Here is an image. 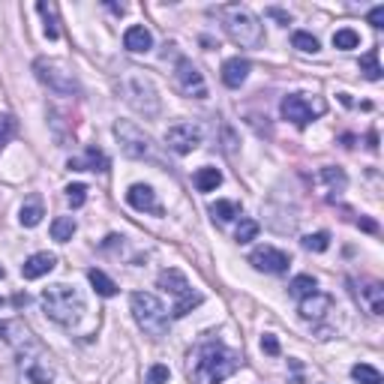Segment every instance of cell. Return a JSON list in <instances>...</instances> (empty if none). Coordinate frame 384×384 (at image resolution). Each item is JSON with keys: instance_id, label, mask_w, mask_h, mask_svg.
Returning a JSON list of instances; mask_svg holds the SVG:
<instances>
[{"instance_id": "obj_35", "label": "cell", "mask_w": 384, "mask_h": 384, "mask_svg": "<svg viewBox=\"0 0 384 384\" xmlns=\"http://www.w3.org/2000/svg\"><path fill=\"white\" fill-rule=\"evenodd\" d=\"M256 234H258V222L256 220H240L234 240H238V243H249V240H256Z\"/></svg>"}, {"instance_id": "obj_4", "label": "cell", "mask_w": 384, "mask_h": 384, "mask_svg": "<svg viewBox=\"0 0 384 384\" xmlns=\"http://www.w3.org/2000/svg\"><path fill=\"white\" fill-rule=\"evenodd\" d=\"M42 309H46V316L51 321H57V325H64V327H73L84 316V298L78 294V288L57 282L42 291Z\"/></svg>"}, {"instance_id": "obj_14", "label": "cell", "mask_w": 384, "mask_h": 384, "mask_svg": "<svg viewBox=\"0 0 384 384\" xmlns=\"http://www.w3.org/2000/svg\"><path fill=\"white\" fill-rule=\"evenodd\" d=\"M126 202L129 207H135V211H142V213H153V216H162V204H160V198H156V192L151 186H144V183H135V186H129L126 192Z\"/></svg>"}, {"instance_id": "obj_17", "label": "cell", "mask_w": 384, "mask_h": 384, "mask_svg": "<svg viewBox=\"0 0 384 384\" xmlns=\"http://www.w3.org/2000/svg\"><path fill=\"white\" fill-rule=\"evenodd\" d=\"M330 307H334V298H330V294L312 291L309 298L300 300V316L307 318V321H321L330 312Z\"/></svg>"}, {"instance_id": "obj_13", "label": "cell", "mask_w": 384, "mask_h": 384, "mask_svg": "<svg viewBox=\"0 0 384 384\" xmlns=\"http://www.w3.org/2000/svg\"><path fill=\"white\" fill-rule=\"evenodd\" d=\"M249 265L256 270H265V273H285L288 267H291V258H288V252L276 249V247H258L256 252L249 256Z\"/></svg>"}, {"instance_id": "obj_9", "label": "cell", "mask_w": 384, "mask_h": 384, "mask_svg": "<svg viewBox=\"0 0 384 384\" xmlns=\"http://www.w3.org/2000/svg\"><path fill=\"white\" fill-rule=\"evenodd\" d=\"M33 73H37V78L48 87V90H55L60 96H78V93H81V87H78V81H75V75L69 73V69L60 64V60L39 57L37 64H33Z\"/></svg>"}, {"instance_id": "obj_28", "label": "cell", "mask_w": 384, "mask_h": 384, "mask_svg": "<svg viewBox=\"0 0 384 384\" xmlns=\"http://www.w3.org/2000/svg\"><path fill=\"white\" fill-rule=\"evenodd\" d=\"M318 177L325 180V183H327V186L334 189V192H343V189L348 186V177H345V171H343V169H334V165H327V169H321V171H318Z\"/></svg>"}, {"instance_id": "obj_16", "label": "cell", "mask_w": 384, "mask_h": 384, "mask_svg": "<svg viewBox=\"0 0 384 384\" xmlns=\"http://www.w3.org/2000/svg\"><path fill=\"white\" fill-rule=\"evenodd\" d=\"M249 69H252V64L247 57H229L222 64V84L231 87V90H238V87L249 78Z\"/></svg>"}, {"instance_id": "obj_1", "label": "cell", "mask_w": 384, "mask_h": 384, "mask_svg": "<svg viewBox=\"0 0 384 384\" xmlns=\"http://www.w3.org/2000/svg\"><path fill=\"white\" fill-rule=\"evenodd\" d=\"M0 336L19 357V369L30 384H51L55 381V369L48 363V354L42 343L33 336V330L24 325L21 318H6L0 321Z\"/></svg>"}, {"instance_id": "obj_45", "label": "cell", "mask_w": 384, "mask_h": 384, "mask_svg": "<svg viewBox=\"0 0 384 384\" xmlns=\"http://www.w3.org/2000/svg\"><path fill=\"white\" fill-rule=\"evenodd\" d=\"M3 276H6V270H3V267H0V279H3Z\"/></svg>"}, {"instance_id": "obj_3", "label": "cell", "mask_w": 384, "mask_h": 384, "mask_svg": "<svg viewBox=\"0 0 384 384\" xmlns=\"http://www.w3.org/2000/svg\"><path fill=\"white\" fill-rule=\"evenodd\" d=\"M211 12L222 21V30L229 33V39L234 46L261 48V42H265V28H261V21L243 3H225V6H216Z\"/></svg>"}, {"instance_id": "obj_18", "label": "cell", "mask_w": 384, "mask_h": 384, "mask_svg": "<svg viewBox=\"0 0 384 384\" xmlns=\"http://www.w3.org/2000/svg\"><path fill=\"white\" fill-rule=\"evenodd\" d=\"M55 267H57V256H51V252H37V256H30L21 265V276L24 279H39V276L51 273Z\"/></svg>"}, {"instance_id": "obj_32", "label": "cell", "mask_w": 384, "mask_h": 384, "mask_svg": "<svg viewBox=\"0 0 384 384\" xmlns=\"http://www.w3.org/2000/svg\"><path fill=\"white\" fill-rule=\"evenodd\" d=\"M15 133H19V120H15L12 115H0V151L12 142Z\"/></svg>"}, {"instance_id": "obj_22", "label": "cell", "mask_w": 384, "mask_h": 384, "mask_svg": "<svg viewBox=\"0 0 384 384\" xmlns=\"http://www.w3.org/2000/svg\"><path fill=\"white\" fill-rule=\"evenodd\" d=\"M87 279H90V285L96 288V294H99V298H115V294L120 291L115 279H108L102 270H96V267L87 270Z\"/></svg>"}, {"instance_id": "obj_46", "label": "cell", "mask_w": 384, "mask_h": 384, "mask_svg": "<svg viewBox=\"0 0 384 384\" xmlns=\"http://www.w3.org/2000/svg\"><path fill=\"white\" fill-rule=\"evenodd\" d=\"M0 307H3V298H0Z\"/></svg>"}, {"instance_id": "obj_10", "label": "cell", "mask_w": 384, "mask_h": 384, "mask_svg": "<svg viewBox=\"0 0 384 384\" xmlns=\"http://www.w3.org/2000/svg\"><path fill=\"white\" fill-rule=\"evenodd\" d=\"M325 108H327V106H325L321 99L312 102V99H307L303 93H288L285 99L279 102V111H282V117L291 120V124L300 126V129L307 126V124H312L316 117L325 115Z\"/></svg>"}, {"instance_id": "obj_41", "label": "cell", "mask_w": 384, "mask_h": 384, "mask_svg": "<svg viewBox=\"0 0 384 384\" xmlns=\"http://www.w3.org/2000/svg\"><path fill=\"white\" fill-rule=\"evenodd\" d=\"M265 15H270V19H276V21H282V24H291V15H288L285 10H279V6H267Z\"/></svg>"}, {"instance_id": "obj_24", "label": "cell", "mask_w": 384, "mask_h": 384, "mask_svg": "<svg viewBox=\"0 0 384 384\" xmlns=\"http://www.w3.org/2000/svg\"><path fill=\"white\" fill-rule=\"evenodd\" d=\"M220 183H222L220 169H211V165H204V169L195 171V189L198 192H211V189L220 186Z\"/></svg>"}, {"instance_id": "obj_33", "label": "cell", "mask_w": 384, "mask_h": 384, "mask_svg": "<svg viewBox=\"0 0 384 384\" xmlns=\"http://www.w3.org/2000/svg\"><path fill=\"white\" fill-rule=\"evenodd\" d=\"M300 243H303V249H307V252H325L330 247V234L327 231H316V234H307Z\"/></svg>"}, {"instance_id": "obj_29", "label": "cell", "mask_w": 384, "mask_h": 384, "mask_svg": "<svg viewBox=\"0 0 384 384\" xmlns=\"http://www.w3.org/2000/svg\"><path fill=\"white\" fill-rule=\"evenodd\" d=\"M211 213H213V220H220V222H231L240 216V204L238 202H213Z\"/></svg>"}, {"instance_id": "obj_39", "label": "cell", "mask_w": 384, "mask_h": 384, "mask_svg": "<svg viewBox=\"0 0 384 384\" xmlns=\"http://www.w3.org/2000/svg\"><path fill=\"white\" fill-rule=\"evenodd\" d=\"M366 21H369L375 30H381V28H384V3H378L375 10H369V15H366Z\"/></svg>"}, {"instance_id": "obj_25", "label": "cell", "mask_w": 384, "mask_h": 384, "mask_svg": "<svg viewBox=\"0 0 384 384\" xmlns=\"http://www.w3.org/2000/svg\"><path fill=\"white\" fill-rule=\"evenodd\" d=\"M75 234V220L73 216H57L55 222H51V240L57 243H69Z\"/></svg>"}, {"instance_id": "obj_8", "label": "cell", "mask_w": 384, "mask_h": 384, "mask_svg": "<svg viewBox=\"0 0 384 384\" xmlns=\"http://www.w3.org/2000/svg\"><path fill=\"white\" fill-rule=\"evenodd\" d=\"M160 288H165V291H171L174 298H177V303H174V309H171V316L174 318H186L195 307H202V294L198 291H192L189 288V279L180 273L177 267H169V270H162L160 273Z\"/></svg>"}, {"instance_id": "obj_2", "label": "cell", "mask_w": 384, "mask_h": 384, "mask_svg": "<svg viewBox=\"0 0 384 384\" xmlns=\"http://www.w3.org/2000/svg\"><path fill=\"white\" fill-rule=\"evenodd\" d=\"M240 369V354L222 339H202L189 357V378L195 384H222Z\"/></svg>"}, {"instance_id": "obj_20", "label": "cell", "mask_w": 384, "mask_h": 384, "mask_svg": "<svg viewBox=\"0 0 384 384\" xmlns=\"http://www.w3.org/2000/svg\"><path fill=\"white\" fill-rule=\"evenodd\" d=\"M124 48L133 51V55H142V51H151L153 48V37L151 30L142 28V24H133L126 33H124Z\"/></svg>"}, {"instance_id": "obj_23", "label": "cell", "mask_w": 384, "mask_h": 384, "mask_svg": "<svg viewBox=\"0 0 384 384\" xmlns=\"http://www.w3.org/2000/svg\"><path fill=\"white\" fill-rule=\"evenodd\" d=\"M312 291H318V282H316V276H309V273L294 276V279H291V285H288V294H291V298H298V300L309 298Z\"/></svg>"}, {"instance_id": "obj_30", "label": "cell", "mask_w": 384, "mask_h": 384, "mask_svg": "<svg viewBox=\"0 0 384 384\" xmlns=\"http://www.w3.org/2000/svg\"><path fill=\"white\" fill-rule=\"evenodd\" d=\"M334 46H336V48H343V51H352V48L361 46V33L352 30V28L336 30V33H334Z\"/></svg>"}, {"instance_id": "obj_5", "label": "cell", "mask_w": 384, "mask_h": 384, "mask_svg": "<svg viewBox=\"0 0 384 384\" xmlns=\"http://www.w3.org/2000/svg\"><path fill=\"white\" fill-rule=\"evenodd\" d=\"M120 93H124V99L133 106L138 115L144 117H156L160 115V93H156L153 81L147 75H142V69L129 66L120 73Z\"/></svg>"}, {"instance_id": "obj_42", "label": "cell", "mask_w": 384, "mask_h": 384, "mask_svg": "<svg viewBox=\"0 0 384 384\" xmlns=\"http://www.w3.org/2000/svg\"><path fill=\"white\" fill-rule=\"evenodd\" d=\"M357 225H361L363 231H369V234H378V225H375L372 220H357Z\"/></svg>"}, {"instance_id": "obj_36", "label": "cell", "mask_w": 384, "mask_h": 384, "mask_svg": "<svg viewBox=\"0 0 384 384\" xmlns=\"http://www.w3.org/2000/svg\"><path fill=\"white\" fill-rule=\"evenodd\" d=\"M66 202L73 207H81L87 202V186H84V183H69V186H66Z\"/></svg>"}, {"instance_id": "obj_19", "label": "cell", "mask_w": 384, "mask_h": 384, "mask_svg": "<svg viewBox=\"0 0 384 384\" xmlns=\"http://www.w3.org/2000/svg\"><path fill=\"white\" fill-rule=\"evenodd\" d=\"M42 216H46V204H42V195H28V202L21 204L19 211V222L24 225V229H37V225L42 222Z\"/></svg>"}, {"instance_id": "obj_44", "label": "cell", "mask_w": 384, "mask_h": 384, "mask_svg": "<svg viewBox=\"0 0 384 384\" xmlns=\"http://www.w3.org/2000/svg\"><path fill=\"white\" fill-rule=\"evenodd\" d=\"M108 10H111V12H115V15H124V12H126V10H124V6H117V3H108Z\"/></svg>"}, {"instance_id": "obj_40", "label": "cell", "mask_w": 384, "mask_h": 384, "mask_svg": "<svg viewBox=\"0 0 384 384\" xmlns=\"http://www.w3.org/2000/svg\"><path fill=\"white\" fill-rule=\"evenodd\" d=\"M234 144H238V138H234L231 126H222V151L229 156H234Z\"/></svg>"}, {"instance_id": "obj_21", "label": "cell", "mask_w": 384, "mask_h": 384, "mask_svg": "<svg viewBox=\"0 0 384 384\" xmlns=\"http://www.w3.org/2000/svg\"><path fill=\"white\" fill-rule=\"evenodd\" d=\"M357 298H361V303H366V309H369L372 316H381V312H384V288L378 282L363 285Z\"/></svg>"}, {"instance_id": "obj_6", "label": "cell", "mask_w": 384, "mask_h": 384, "mask_svg": "<svg viewBox=\"0 0 384 384\" xmlns=\"http://www.w3.org/2000/svg\"><path fill=\"white\" fill-rule=\"evenodd\" d=\"M115 135H117V142H120V151H124L129 160H144V162L165 165V160L156 153L153 138L147 135L142 126H135L133 120H117V124H115Z\"/></svg>"}, {"instance_id": "obj_7", "label": "cell", "mask_w": 384, "mask_h": 384, "mask_svg": "<svg viewBox=\"0 0 384 384\" xmlns=\"http://www.w3.org/2000/svg\"><path fill=\"white\" fill-rule=\"evenodd\" d=\"M129 307H133V316L138 321V327L151 336H165L169 334V312L160 303V298L151 291H135L129 298Z\"/></svg>"}, {"instance_id": "obj_37", "label": "cell", "mask_w": 384, "mask_h": 384, "mask_svg": "<svg viewBox=\"0 0 384 384\" xmlns=\"http://www.w3.org/2000/svg\"><path fill=\"white\" fill-rule=\"evenodd\" d=\"M169 366H165V363H153L151 366V369H147V378H144V384H165V381H169Z\"/></svg>"}, {"instance_id": "obj_11", "label": "cell", "mask_w": 384, "mask_h": 384, "mask_svg": "<svg viewBox=\"0 0 384 384\" xmlns=\"http://www.w3.org/2000/svg\"><path fill=\"white\" fill-rule=\"evenodd\" d=\"M174 78H177L180 90L186 96H192V99H207L204 75L198 73V66L192 64L189 57H177V64H174Z\"/></svg>"}, {"instance_id": "obj_12", "label": "cell", "mask_w": 384, "mask_h": 384, "mask_svg": "<svg viewBox=\"0 0 384 384\" xmlns=\"http://www.w3.org/2000/svg\"><path fill=\"white\" fill-rule=\"evenodd\" d=\"M165 144H169L177 156H186L202 144V126L198 124H174V126H169V133H165Z\"/></svg>"}, {"instance_id": "obj_27", "label": "cell", "mask_w": 384, "mask_h": 384, "mask_svg": "<svg viewBox=\"0 0 384 384\" xmlns=\"http://www.w3.org/2000/svg\"><path fill=\"white\" fill-rule=\"evenodd\" d=\"M361 73L369 78V81H378V78H381L384 69L378 66V48H369V51H366V55L361 57Z\"/></svg>"}, {"instance_id": "obj_38", "label": "cell", "mask_w": 384, "mask_h": 384, "mask_svg": "<svg viewBox=\"0 0 384 384\" xmlns=\"http://www.w3.org/2000/svg\"><path fill=\"white\" fill-rule=\"evenodd\" d=\"M261 352L270 354V357H276V354H279V343H276V336H273V334H265V336H261Z\"/></svg>"}, {"instance_id": "obj_26", "label": "cell", "mask_w": 384, "mask_h": 384, "mask_svg": "<svg viewBox=\"0 0 384 384\" xmlns=\"http://www.w3.org/2000/svg\"><path fill=\"white\" fill-rule=\"evenodd\" d=\"M37 10H39L42 19H46V37H48V39H57V37H60V28H57V6H55V3H46V0H39Z\"/></svg>"}, {"instance_id": "obj_43", "label": "cell", "mask_w": 384, "mask_h": 384, "mask_svg": "<svg viewBox=\"0 0 384 384\" xmlns=\"http://www.w3.org/2000/svg\"><path fill=\"white\" fill-rule=\"evenodd\" d=\"M28 303H30V298H28V294H15V298H12V307H28Z\"/></svg>"}, {"instance_id": "obj_15", "label": "cell", "mask_w": 384, "mask_h": 384, "mask_svg": "<svg viewBox=\"0 0 384 384\" xmlns=\"http://www.w3.org/2000/svg\"><path fill=\"white\" fill-rule=\"evenodd\" d=\"M66 169H73V171H108V169H111V160L99 151V147L90 144V147L84 151L81 160H69Z\"/></svg>"}, {"instance_id": "obj_31", "label": "cell", "mask_w": 384, "mask_h": 384, "mask_svg": "<svg viewBox=\"0 0 384 384\" xmlns=\"http://www.w3.org/2000/svg\"><path fill=\"white\" fill-rule=\"evenodd\" d=\"M352 378L361 381V384H381V372L375 369V366H369V363H357L352 369Z\"/></svg>"}, {"instance_id": "obj_34", "label": "cell", "mask_w": 384, "mask_h": 384, "mask_svg": "<svg viewBox=\"0 0 384 384\" xmlns=\"http://www.w3.org/2000/svg\"><path fill=\"white\" fill-rule=\"evenodd\" d=\"M291 46L298 48V51H312V55H316L318 51V39L312 37V33H307V30H294V37H291Z\"/></svg>"}]
</instances>
